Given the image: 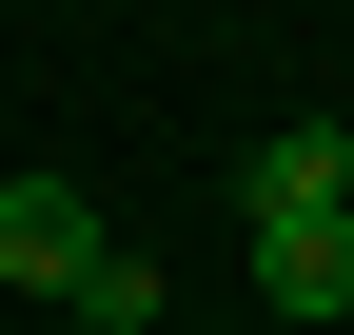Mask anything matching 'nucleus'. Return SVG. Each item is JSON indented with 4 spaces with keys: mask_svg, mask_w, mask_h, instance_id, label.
Masks as SVG:
<instances>
[{
    "mask_svg": "<svg viewBox=\"0 0 354 335\" xmlns=\"http://www.w3.org/2000/svg\"><path fill=\"white\" fill-rule=\"evenodd\" d=\"M99 257H118V237H99L79 178H0V276H20V296H79Z\"/></svg>",
    "mask_w": 354,
    "mask_h": 335,
    "instance_id": "1",
    "label": "nucleus"
},
{
    "mask_svg": "<svg viewBox=\"0 0 354 335\" xmlns=\"http://www.w3.org/2000/svg\"><path fill=\"white\" fill-rule=\"evenodd\" d=\"M256 296L276 316H354V217H256Z\"/></svg>",
    "mask_w": 354,
    "mask_h": 335,
    "instance_id": "2",
    "label": "nucleus"
},
{
    "mask_svg": "<svg viewBox=\"0 0 354 335\" xmlns=\"http://www.w3.org/2000/svg\"><path fill=\"white\" fill-rule=\"evenodd\" d=\"M256 217H354V138H335V118H295V138H256Z\"/></svg>",
    "mask_w": 354,
    "mask_h": 335,
    "instance_id": "3",
    "label": "nucleus"
},
{
    "mask_svg": "<svg viewBox=\"0 0 354 335\" xmlns=\"http://www.w3.org/2000/svg\"><path fill=\"white\" fill-rule=\"evenodd\" d=\"M335 138H354V118H335Z\"/></svg>",
    "mask_w": 354,
    "mask_h": 335,
    "instance_id": "4",
    "label": "nucleus"
}]
</instances>
